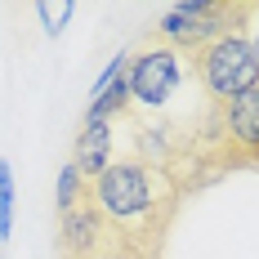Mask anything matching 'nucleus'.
Instances as JSON below:
<instances>
[{
	"label": "nucleus",
	"instance_id": "obj_1",
	"mask_svg": "<svg viewBox=\"0 0 259 259\" xmlns=\"http://www.w3.org/2000/svg\"><path fill=\"white\" fill-rule=\"evenodd\" d=\"M183 192L188 188L170 170L139 161V156L112 161L90 183V201L99 210V219L107 224L121 259H161Z\"/></svg>",
	"mask_w": 259,
	"mask_h": 259
},
{
	"label": "nucleus",
	"instance_id": "obj_2",
	"mask_svg": "<svg viewBox=\"0 0 259 259\" xmlns=\"http://www.w3.org/2000/svg\"><path fill=\"white\" fill-rule=\"evenodd\" d=\"M255 5L259 0H175L148 36H156L161 45L192 58L197 50H206L214 40L246 31L255 18Z\"/></svg>",
	"mask_w": 259,
	"mask_h": 259
},
{
	"label": "nucleus",
	"instance_id": "obj_3",
	"mask_svg": "<svg viewBox=\"0 0 259 259\" xmlns=\"http://www.w3.org/2000/svg\"><path fill=\"white\" fill-rule=\"evenodd\" d=\"M197 161L210 179L237 165H259V85L228 107H210L206 130L197 134Z\"/></svg>",
	"mask_w": 259,
	"mask_h": 259
},
{
	"label": "nucleus",
	"instance_id": "obj_4",
	"mask_svg": "<svg viewBox=\"0 0 259 259\" xmlns=\"http://www.w3.org/2000/svg\"><path fill=\"white\" fill-rule=\"evenodd\" d=\"M192 80L201 85L210 107H228L241 94H250L259 85V54L250 45V36L233 31L206 50H197L192 54Z\"/></svg>",
	"mask_w": 259,
	"mask_h": 259
},
{
	"label": "nucleus",
	"instance_id": "obj_5",
	"mask_svg": "<svg viewBox=\"0 0 259 259\" xmlns=\"http://www.w3.org/2000/svg\"><path fill=\"white\" fill-rule=\"evenodd\" d=\"M183 80H192V58L148 36L143 50L130 54V72H125L134 116H161L183 90Z\"/></svg>",
	"mask_w": 259,
	"mask_h": 259
},
{
	"label": "nucleus",
	"instance_id": "obj_6",
	"mask_svg": "<svg viewBox=\"0 0 259 259\" xmlns=\"http://www.w3.org/2000/svg\"><path fill=\"white\" fill-rule=\"evenodd\" d=\"M58 259H121L116 241H112V233L99 219L90 197L76 210L58 214Z\"/></svg>",
	"mask_w": 259,
	"mask_h": 259
},
{
	"label": "nucleus",
	"instance_id": "obj_7",
	"mask_svg": "<svg viewBox=\"0 0 259 259\" xmlns=\"http://www.w3.org/2000/svg\"><path fill=\"white\" fill-rule=\"evenodd\" d=\"M121 121H80L76 130V148H72V165L80 170V179L94 183L112 161H121Z\"/></svg>",
	"mask_w": 259,
	"mask_h": 259
},
{
	"label": "nucleus",
	"instance_id": "obj_8",
	"mask_svg": "<svg viewBox=\"0 0 259 259\" xmlns=\"http://www.w3.org/2000/svg\"><path fill=\"white\" fill-rule=\"evenodd\" d=\"M85 197H90V183L80 179V170L72 165V161H67V165L58 170V188H54V206H58V214H63V210H76L80 201H85Z\"/></svg>",
	"mask_w": 259,
	"mask_h": 259
},
{
	"label": "nucleus",
	"instance_id": "obj_9",
	"mask_svg": "<svg viewBox=\"0 0 259 259\" xmlns=\"http://www.w3.org/2000/svg\"><path fill=\"white\" fill-rule=\"evenodd\" d=\"M14 233V170L0 156V241H9Z\"/></svg>",
	"mask_w": 259,
	"mask_h": 259
},
{
	"label": "nucleus",
	"instance_id": "obj_10",
	"mask_svg": "<svg viewBox=\"0 0 259 259\" xmlns=\"http://www.w3.org/2000/svg\"><path fill=\"white\" fill-rule=\"evenodd\" d=\"M72 14H76V5H36V18L45 27V36H58L63 27L72 23Z\"/></svg>",
	"mask_w": 259,
	"mask_h": 259
},
{
	"label": "nucleus",
	"instance_id": "obj_11",
	"mask_svg": "<svg viewBox=\"0 0 259 259\" xmlns=\"http://www.w3.org/2000/svg\"><path fill=\"white\" fill-rule=\"evenodd\" d=\"M246 36H250V45H255V54H259V5H255V18L246 27Z\"/></svg>",
	"mask_w": 259,
	"mask_h": 259
}]
</instances>
